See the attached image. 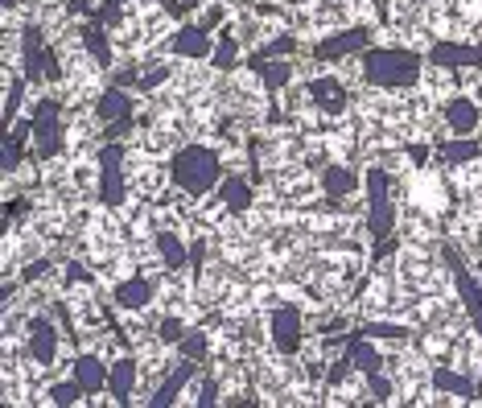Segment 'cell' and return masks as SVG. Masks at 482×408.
Returning <instances> with one entry per match:
<instances>
[{"label": "cell", "mask_w": 482, "mask_h": 408, "mask_svg": "<svg viewBox=\"0 0 482 408\" xmlns=\"http://www.w3.org/2000/svg\"><path fill=\"white\" fill-rule=\"evenodd\" d=\"M425 58L417 50H396V46H371L363 50V79L384 91H409L421 83Z\"/></svg>", "instance_id": "1"}, {"label": "cell", "mask_w": 482, "mask_h": 408, "mask_svg": "<svg viewBox=\"0 0 482 408\" xmlns=\"http://www.w3.org/2000/svg\"><path fill=\"white\" fill-rule=\"evenodd\" d=\"M169 178L173 186L194 198H203V194L218 190V181H223V161H218L215 149H206V144H181L178 153L169 157Z\"/></svg>", "instance_id": "2"}, {"label": "cell", "mask_w": 482, "mask_h": 408, "mask_svg": "<svg viewBox=\"0 0 482 408\" xmlns=\"http://www.w3.org/2000/svg\"><path fill=\"white\" fill-rule=\"evenodd\" d=\"M21 74L29 83H58L62 79L58 54L46 46L42 25H25L21 29Z\"/></svg>", "instance_id": "3"}, {"label": "cell", "mask_w": 482, "mask_h": 408, "mask_svg": "<svg viewBox=\"0 0 482 408\" xmlns=\"http://www.w3.org/2000/svg\"><path fill=\"white\" fill-rule=\"evenodd\" d=\"M29 124H34V157L37 161H54L62 153V144H66V136H62V104L58 99H37Z\"/></svg>", "instance_id": "4"}, {"label": "cell", "mask_w": 482, "mask_h": 408, "mask_svg": "<svg viewBox=\"0 0 482 408\" xmlns=\"http://www.w3.org/2000/svg\"><path fill=\"white\" fill-rule=\"evenodd\" d=\"M124 144L108 141L99 149V203L103 206H120L128 198V181H124Z\"/></svg>", "instance_id": "5"}, {"label": "cell", "mask_w": 482, "mask_h": 408, "mask_svg": "<svg viewBox=\"0 0 482 408\" xmlns=\"http://www.w3.org/2000/svg\"><path fill=\"white\" fill-rule=\"evenodd\" d=\"M441 256H446V265H449V276H454V289H458V297H462V305H466V313H471V322H474V330L482 335V285L471 276V268H466V260H462L454 248H441Z\"/></svg>", "instance_id": "6"}, {"label": "cell", "mask_w": 482, "mask_h": 408, "mask_svg": "<svg viewBox=\"0 0 482 408\" xmlns=\"http://www.w3.org/2000/svg\"><path fill=\"white\" fill-rule=\"evenodd\" d=\"M268 335H272V347H277L280 355H297L305 343L302 310H297V305H277L272 318H268Z\"/></svg>", "instance_id": "7"}, {"label": "cell", "mask_w": 482, "mask_h": 408, "mask_svg": "<svg viewBox=\"0 0 482 408\" xmlns=\"http://www.w3.org/2000/svg\"><path fill=\"white\" fill-rule=\"evenodd\" d=\"M363 50H371V29H367V25H350V29H342V34L322 37V42L314 46V58L334 62V58H347V54H363Z\"/></svg>", "instance_id": "8"}, {"label": "cell", "mask_w": 482, "mask_h": 408, "mask_svg": "<svg viewBox=\"0 0 482 408\" xmlns=\"http://www.w3.org/2000/svg\"><path fill=\"white\" fill-rule=\"evenodd\" d=\"M169 54H173V58H190V62H203V58L210 62V54H215V37H210L206 25L186 21L178 34L169 37Z\"/></svg>", "instance_id": "9"}, {"label": "cell", "mask_w": 482, "mask_h": 408, "mask_svg": "<svg viewBox=\"0 0 482 408\" xmlns=\"http://www.w3.org/2000/svg\"><path fill=\"white\" fill-rule=\"evenodd\" d=\"M425 62L437 66V71H462V66H478L482 71V50L478 46H462V42H437Z\"/></svg>", "instance_id": "10"}, {"label": "cell", "mask_w": 482, "mask_h": 408, "mask_svg": "<svg viewBox=\"0 0 482 408\" xmlns=\"http://www.w3.org/2000/svg\"><path fill=\"white\" fill-rule=\"evenodd\" d=\"M305 96L314 99V108L325 112V116H342V112H347V104H350L347 87L338 83V79H330V74H322V79H310V83H305Z\"/></svg>", "instance_id": "11"}, {"label": "cell", "mask_w": 482, "mask_h": 408, "mask_svg": "<svg viewBox=\"0 0 482 408\" xmlns=\"http://www.w3.org/2000/svg\"><path fill=\"white\" fill-rule=\"evenodd\" d=\"M29 359L37 367H50L58 359V330L50 318H29Z\"/></svg>", "instance_id": "12"}, {"label": "cell", "mask_w": 482, "mask_h": 408, "mask_svg": "<svg viewBox=\"0 0 482 408\" xmlns=\"http://www.w3.org/2000/svg\"><path fill=\"white\" fill-rule=\"evenodd\" d=\"M79 34H83V50H87V58L96 62L99 71H111V62H116V54H111L108 25L96 21V17H87V25L79 29Z\"/></svg>", "instance_id": "13"}, {"label": "cell", "mask_w": 482, "mask_h": 408, "mask_svg": "<svg viewBox=\"0 0 482 408\" xmlns=\"http://www.w3.org/2000/svg\"><path fill=\"white\" fill-rule=\"evenodd\" d=\"M133 112H136V99L128 96L124 87H108V91L96 99V116L103 128H111V124H120V120H133Z\"/></svg>", "instance_id": "14"}, {"label": "cell", "mask_w": 482, "mask_h": 408, "mask_svg": "<svg viewBox=\"0 0 482 408\" xmlns=\"http://www.w3.org/2000/svg\"><path fill=\"white\" fill-rule=\"evenodd\" d=\"M198 367H203L198 359H181L178 367H173V372L165 375V384H161L157 392L149 396V408H169V404H173V400L181 396V388H186V384L194 380V375H198Z\"/></svg>", "instance_id": "15"}, {"label": "cell", "mask_w": 482, "mask_h": 408, "mask_svg": "<svg viewBox=\"0 0 482 408\" xmlns=\"http://www.w3.org/2000/svg\"><path fill=\"white\" fill-rule=\"evenodd\" d=\"M108 375H111V367L99 359V355H79V359H74V380L83 384L87 396H99V392L108 388Z\"/></svg>", "instance_id": "16"}, {"label": "cell", "mask_w": 482, "mask_h": 408, "mask_svg": "<svg viewBox=\"0 0 482 408\" xmlns=\"http://www.w3.org/2000/svg\"><path fill=\"white\" fill-rule=\"evenodd\" d=\"M218 203H223V211H231V215H243V211H252L256 203V194H252V181H243V178H223L218 181Z\"/></svg>", "instance_id": "17"}, {"label": "cell", "mask_w": 482, "mask_h": 408, "mask_svg": "<svg viewBox=\"0 0 482 408\" xmlns=\"http://www.w3.org/2000/svg\"><path fill=\"white\" fill-rule=\"evenodd\" d=\"M441 116H446V128L454 136H471L474 128H478V104H474V99H462V96L449 99Z\"/></svg>", "instance_id": "18"}, {"label": "cell", "mask_w": 482, "mask_h": 408, "mask_svg": "<svg viewBox=\"0 0 482 408\" xmlns=\"http://www.w3.org/2000/svg\"><path fill=\"white\" fill-rule=\"evenodd\" d=\"M116 305L120 310H145L149 301H153V281H145V276H133V281H124V285H116Z\"/></svg>", "instance_id": "19"}, {"label": "cell", "mask_w": 482, "mask_h": 408, "mask_svg": "<svg viewBox=\"0 0 482 408\" xmlns=\"http://www.w3.org/2000/svg\"><path fill=\"white\" fill-rule=\"evenodd\" d=\"M392 231H396V203H392V198L367 203V235L379 243V240H387Z\"/></svg>", "instance_id": "20"}, {"label": "cell", "mask_w": 482, "mask_h": 408, "mask_svg": "<svg viewBox=\"0 0 482 408\" xmlns=\"http://www.w3.org/2000/svg\"><path fill=\"white\" fill-rule=\"evenodd\" d=\"M133 388H136V363L133 359H116L111 363V375H108V392L116 404H128L133 400Z\"/></svg>", "instance_id": "21"}, {"label": "cell", "mask_w": 482, "mask_h": 408, "mask_svg": "<svg viewBox=\"0 0 482 408\" xmlns=\"http://www.w3.org/2000/svg\"><path fill=\"white\" fill-rule=\"evenodd\" d=\"M25 141H34V124H12L9 133H4V157H0V169H4V173H17Z\"/></svg>", "instance_id": "22"}, {"label": "cell", "mask_w": 482, "mask_h": 408, "mask_svg": "<svg viewBox=\"0 0 482 408\" xmlns=\"http://www.w3.org/2000/svg\"><path fill=\"white\" fill-rule=\"evenodd\" d=\"M437 157H441V166H466V161H478L482 157V141H474V136L441 141L437 144Z\"/></svg>", "instance_id": "23"}, {"label": "cell", "mask_w": 482, "mask_h": 408, "mask_svg": "<svg viewBox=\"0 0 482 408\" xmlns=\"http://www.w3.org/2000/svg\"><path fill=\"white\" fill-rule=\"evenodd\" d=\"M363 186V178L355 173V169H347V166H330L322 173V190H325V198H347V194H355Z\"/></svg>", "instance_id": "24"}, {"label": "cell", "mask_w": 482, "mask_h": 408, "mask_svg": "<svg viewBox=\"0 0 482 408\" xmlns=\"http://www.w3.org/2000/svg\"><path fill=\"white\" fill-rule=\"evenodd\" d=\"M433 388H437V392H449V396H462V400L478 396V388H474L471 375L454 372V367H437V372H433Z\"/></svg>", "instance_id": "25"}, {"label": "cell", "mask_w": 482, "mask_h": 408, "mask_svg": "<svg viewBox=\"0 0 482 408\" xmlns=\"http://www.w3.org/2000/svg\"><path fill=\"white\" fill-rule=\"evenodd\" d=\"M256 74H260V83H264V91H280V87L293 83V62L285 58H272V62H248Z\"/></svg>", "instance_id": "26"}, {"label": "cell", "mask_w": 482, "mask_h": 408, "mask_svg": "<svg viewBox=\"0 0 482 408\" xmlns=\"http://www.w3.org/2000/svg\"><path fill=\"white\" fill-rule=\"evenodd\" d=\"M157 252H161V260H165L169 273H178V268L190 265V248H186L173 231H157Z\"/></svg>", "instance_id": "27"}, {"label": "cell", "mask_w": 482, "mask_h": 408, "mask_svg": "<svg viewBox=\"0 0 482 408\" xmlns=\"http://www.w3.org/2000/svg\"><path fill=\"white\" fill-rule=\"evenodd\" d=\"M210 66H215V71H231V66H240V42L231 37V29H223V37H218L215 54H210Z\"/></svg>", "instance_id": "28"}, {"label": "cell", "mask_w": 482, "mask_h": 408, "mask_svg": "<svg viewBox=\"0 0 482 408\" xmlns=\"http://www.w3.org/2000/svg\"><path fill=\"white\" fill-rule=\"evenodd\" d=\"M363 338H384V343H409L412 330L400 322H363Z\"/></svg>", "instance_id": "29"}, {"label": "cell", "mask_w": 482, "mask_h": 408, "mask_svg": "<svg viewBox=\"0 0 482 408\" xmlns=\"http://www.w3.org/2000/svg\"><path fill=\"white\" fill-rule=\"evenodd\" d=\"M178 355H181V359L206 363V355H210V338H206V330H186L181 343H178Z\"/></svg>", "instance_id": "30"}, {"label": "cell", "mask_w": 482, "mask_h": 408, "mask_svg": "<svg viewBox=\"0 0 482 408\" xmlns=\"http://www.w3.org/2000/svg\"><path fill=\"white\" fill-rule=\"evenodd\" d=\"M289 54H297V34H280L272 37L260 54H252V62H272V58H289Z\"/></svg>", "instance_id": "31"}, {"label": "cell", "mask_w": 482, "mask_h": 408, "mask_svg": "<svg viewBox=\"0 0 482 408\" xmlns=\"http://www.w3.org/2000/svg\"><path fill=\"white\" fill-rule=\"evenodd\" d=\"M25 74H12L9 79V99H4V133H9L12 124H17V112H21V99H25Z\"/></svg>", "instance_id": "32"}, {"label": "cell", "mask_w": 482, "mask_h": 408, "mask_svg": "<svg viewBox=\"0 0 482 408\" xmlns=\"http://www.w3.org/2000/svg\"><path fill=\"white\" fill-rule=\"evenodd\" d=\"M363 186H367V203H384V198H392V178H387L384 169H367Z\"/></svg>", "instance_id": "33"}, {"label": "cell", "mask_w": 482, "mask_h": 408, "mask_svg": "<svg viewBox=\"0 0 482 408\" xmlns=\"http://www.w3.org/2000/svg\"><path fill=\"white\" fill-rule=\"evenodd\" d=\"M83 384L79 380H66V384H54L50 388V404H74V400H83Z\"/></svg>", "instance_id": "34"}, {"label": "cell", "mask_w": 482, "mask_h": 408, "mask_svg": "<svg viewBox=\"0 0 482 408\" xmlns=\"http://www.w3.org/2000/svg\"><path fill=\"white\" fill-rule=\"evenodd\" d=\"M141 74L145 71H136V62L124 66V71H111V87H124V91H128V87H141Z\"/></svg>", "instance_id": "35"}, {"label": "cell", "mask_w": 482, "mask_h": 408, "mask_svg": "<svg viewBox=\"0 0 482 408\" xmlns=\"http://www.w3.org/2000/svg\"><path fill=\"white\" fill-rule=\"evenodd\" d=\"M157 335L165 338V343H173V347H178L181 343V335H186V326L178 322V318H161V326H157Z\"/></svg>", "instance_id": "36"}, {"label": "cell", "mask_w": 482, "mask_h": 408, "mask_svg": "<svg viewBox=\"0 0 482 408\" xmlns=\"http://www.w3.org/2000/svg\"><path fill=\"white\" fill-rule=\"evenodd\" d=\"M194 404H198V408H210V404H218V384H215V380H210V375H206V380H203V388H198V396H194Z\"/></svg>", "instance_id": "37"}, {"label": "cell", "mask_w": 482, "mask_h": 408, "mask_svg": "<svg viewBox=\"0 0 482 408\" xmlns=\"http://www.w3.org/2000/svg\"><path fill=\"white\" fill-rule=\"evenodd\" d=\"M367 388H371V396H375V400H392V380H384L379 372L367 375Z\"/></svg>", "instance_id": "38"}, {"label": "cell", "mask_w": 482, "mask_h": 408, "mask_svg": "<svg viewBox=\"0 0 482 408\" xmlns=\"http://www.w3.org/2000/svg\"><path fill=\"white\" fill-rule=\"evenodd\" d=\"M165 79H169V66H153V71L141 74V87H136V91H153V87H161Z\"/></svg>", "instance_id": "39"}, {"label": "cell", "mask_w": 482, "mask_h": 408, "mask_svg": "<svg viewBox=\"0 0 482 408\" xmlns=\"http://www.w3.org/2000/svg\"><path fill=\"white\" fill-rule=\"evenodd\" d=\"M120 9H124V0H103V9H96V21L116 25L120 21Z\"/></svg>", "instance_id": "40"}, {"label": "cell", "mask_w": 482, "mask_h": 408, "mask_svg": "<svg viewBox=\"0 0 482 408\" xmlns=\"http://www.w3.org/2000/svg\"><path fill=\"white\" fill-rule=\"evenodd\" d=\"M350 367H355V363H350V355H347V350H342V359H338L334 367H330V375H325V384H330V388H334V384H342Z\"/></svg>", "instance_id": "41"}, {"label": "cell", "mask_w": 482, "mask_h": 408, "mask_svg": "<svg viewBox=\"0 0 482 408\" xmlns=\"http://www.w3.org/2000/svg\"><path fill=\"white\" fill-rule=\"evenodd\" d=\"M46 273H50V260H34V265L21 268V281L29 285V281H37V276H46Z\"/></svg>", "instance_id": "42"}, {"label": "cell", "mask_w": 482, "mask_h": 408, "mask_svg": "<svg viewBox=\"0 0 482 408\" xmlns=\"http://www.w3.org/2000/svg\"><path fill=\"white\" fill-rule=\"evenodd\" d=\"M66 285H91V273L83 265H66Z\"/></svg>", "instance_id": "43"}, {"label": "cell", "mask_w": 482, "mask_h": 408, "mask_svg": "<svg viewBox=\"0 0 482 408\" xmlns=\"http://www.w3.org/2000/svg\"><path fill=\"white\" fill-rule=\"evenodd\" d=\"M203 256H206V240H194L190 243V265L198 268V265H203Z\"/></svg>", "instance_id": "44"}, {"label": "cell", "mask_w": 482, "mask_h": 408, "mask_svg": "<svg viewBox=\"0 0 482 408\" xmlns=\"http://www.w3.org/2000/svg\"><path fill=\"white\" fill-rule=\"evenodd\" d=\"M12 293H17V281H12V276H9V281L0 285V305H9V301H12Z\"/></svg>", "instance_id": "45"}, {"label": "cell", "mask_w": 482, "mask_h": 408, "mask_svg": "<svg viewBox=\"0 0 482 408\" xmlns=\"http://www.w3.org/2000/svg\"><path fill=\"white\" fill-rule=\"evenodd\" d=\"M218 21H223V9H210V12H206V17H203V21H198V25H206V29H215Z\"/></svg>", "instance_id": "46"}, {"label": "cell", "mask_w": 482, "mask_h": 408, "mask_svg": "<svg viewBox=\"0 0 482 408\" xmlns=\"http://www.w3.org/2000/svg\"><path fill=\"white\" fill-rule=\"evenodd\" d=\"M165 4V12H173V17H186V9H181V0H161Z\"/></svg>", "instance_id": "47"}, {"label": "cell", "mask_w": 482, "mask_h": 408, "mask_svg": "<svg viewBox=\"0 0 482 408\" xmlns=\"http://www.w3.org/2000/svg\"><path fill=\"white\" fill-rule=\"evenodd\" d=\"M181 9L190 12V9H198V0H181Z\"/></svg>", "instance_id": "48"}, {"label": "cell", "mask_w": 482, "mask_h": 408, "mask_svg": "<svg viewBox=\"0 0 482 408\" xmlns=\"http://www.w3.org/2000/svg\"><path fill=\"white\" fill-rule=\"evenodd\" d=\"M0 4H4V9H17V4H21V0H0Z\"/></svg>", "instance_id": "49"}, {"label": "cell", "mask_w": 482, "mask_h": 408, "mask_svg": "<svg viewBox=\"0 0 482 408\" xmlns=\"http://www.w3.org/2000/svg\"><path fill=\"white\" fill-rule=\"evenodd\" d=\"M417 4H425V0H417Z\"/></svg>", "instance_id": "50"}]
</instances>
